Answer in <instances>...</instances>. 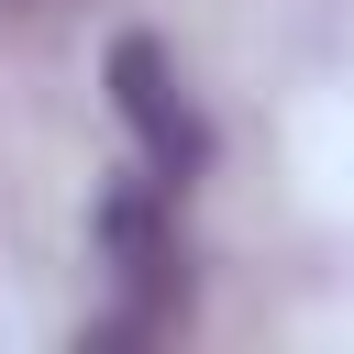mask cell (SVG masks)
Masks as SVG:
<instances>
[{"mask_svg": "<svg viewBox=\"0 0 354 354\" xmlns=\"http://www.w3.org/2000/svg\"><path fill=\"white\" fill-rule=\"evenodd\" d=\"M111 100H122V122L144 133V177L188 188V177H199V155H210V133H199V111L177 100V77H166V55H155L144 33H122V44H111Z\"/></svg>", "mask_w": 354, "mask_h": 354, "instance_id": "6da1fadb", "label": "cell"}]
</instances>
